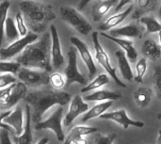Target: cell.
I'll return each mask as SVG.
<instances>
[{"label": "cell", "mask_w": 161, "mask_h": 144, "mask_svg": "<svg viewBox=\"0 0 161 144\" xmlns=\"http://www.w3.org/2000/svg\"><path fill=\"white\" fill-rule=\"evenodd\" d=\"M19 7L26 27L36 34L44 32L47 25L56 18L54 8L50 4L23 0L19 3Z\"/></svg>", "instance_id": "3957f363"}, {"label": "cell", "mask_w": 161, "mask_h": 144, "mask_svg": "<svg viewBox=\"0 0 161 144\" xmlns=\"http://www.w3.org/2000/svg\"><path fill=\"white\" fill-rule=\"evenodd\" d=\"M16 83V77L12 75L4 74L0 75V90L6 89Z\"/></svg>", "instance_id": "8d00e7d4"}, {"label": "cell", "mask_w": 161, "mask_h": 144, "mask_svg": "<svg viewBox=\"0 0 161 144\" xmlns=\"http://www.w3.org/2000/svg\"><path fill=\"white\" fill-rule=\"evenodd\" d=\"M6 89H7V88H6ZM6 89H3V90H0V96H1V95H2V94H3V93L5 92V91H6Z\"/></svg>", "instance_id": "ee69618b"}, {"label": "cell", "mask_w": 161, "mask_h": 144, "mask_svg": "<svg viewBox=\"0 0 161 144\" xmlns=\"http://www.w3.org/2000/svg\"><path fill=\"white\" fill-rule=\"evenodd\" d=\"M110 36L114 38H137L142 39L143 35V28L142 26L137 24H129L120 28H115L109 31Z\"/></svg>", "instance_id": "e0dca14e"}, {"label": "cell", "mask_w": 161, "mask_h": 144, "mask_svg": "<svg viewBox=\"0 0 161 144\" xmlns=\"http://www.w3.org/2000/svg\"><path fill=\"white\" fill-rule=\"evenodd\" d=\"M70 41L73 43L74 47H75V49L79 53L83 62L85 63V65L88 69V72H89V78L92 79L93 76L97 73V68H96V65L92 58V56L89 50L88 45L77 37H72L70 39Z\"/></svg>", "instance_id": "8fae6325"}, {"label": "cell", "mask_w": 161, "mask_h": 144, "mask_svg": "<svg viewBox=\"0 0 161 144\" xmlns=\"http://www.w3.org/2000/svg\"><path fill=\"white\" fill-rule=\"evenodd\" d=\"M112 104H113V101H106V102H102L100 104L95 105L90 110H88L86 113H84V115L81 119V122L86 123L91 119L100 117L102 114L106 113V111L112 106Z\"/></svg>", "instance_id": "484cf974"}, {"label": "cell", "mask_w": 161, "mask_h": 144, "mask_svg": "<svg viewBox=\"0 0 161 144\" xmlns=\"http://www.w3.org/2000/svg\"><path fill=\"white\" fill-rule=\"evenodd\" d=\"M152 95H153L152 89L146 88V87H141L134 92V99L137 105L140 108H143L149 105L152 99Z\"/></svg>", "instance_id": "4316f807"}, {"label": "cell", "mask_w": 161, "mask_h": 144, "mask_svg": "<svg viewBox=\"0 0 161 144\" xmlns=\"http://www.w3.org/2000/svg\"><path fill=\"white\" fill-rule=\"evenodd\" d=\"M97 128L93 126L76 125L75 126L65 138L63 144H87V140L84 136L97 132Z\"/></svg>", "instance_id": "9a60e30c"}, {"label": "cell", "mask_w": 161, "mask_h": 144, "mask_svg": "<svg viewBox=\"0 0 161 144\" xmlns=\"http://www.w3.org/2000/svg\"><path fill=\"white\" fill-rule=\"evenodd\" d=\"M158 14H159V17L161 18V5L160 7H159V10H158Z\"/></svg>", "instance_id": "bcb514c9"}, {"label": "cell", "mask_w": 161, "mask_h": 144, "mask_svg": "<svg viewBox=\"0 0 161 144\" xmlns=\"http://www.w3.org/2000/svg\"><path fill=\"white\" fill-rule=\"evenodd\" d=\"M101 35L112 42H114L116 44H118L122 49L123 51L125 52V55L128 58V60H130L132 63L135 62L138 58V52L136 50V48L134 47L133 45V42L132 41H129V40H125V39H123V38H114L105 32H101Z\"/></svg>", "instance_id": "d6986e66"}, {"label": "cell", "mask_w": 161, "mask_h": 144, "mask_svg": "<svg viewBox=\"0 0 161 144\" xmlns=\"http://www.w3.org/2000/svg\"><path fill=\"white\" fill-rule=\"evenodd\" d=\"M21 65L16 61L1 60L0 61V74H8V75H17L21 69Z\"/></svg>", "instance_id": "1f68e13d"}, {"label": "cell", "mask_w": 161, "mask_h": 144, "mask_svg": "<svg viewBox=\"0 0 161 144\" xmlns=\"http://www.w3.org/2000/svg\"><path fill=\"white\" fill-rule=\"evenodd\" d=\"M115 56L118 58V65H119V69L121 71L123 77L127 81H132V79L134 78V75H133V72H132V69H131V66L129 64V60L126 55L125 54L123 50H118L115 53Z\"/></svg>", "instance_id": "603a6c76"}, {"label": "cell", "mask_w": 161, "mask_h": 144, "mask_svg": "<svg viewBox=\"0 0 161 144\" xmlns=\"http://www.w3.org/2000/svg\"><path fill=\"white\" fill-rule=\"evenodd\" d=\"M142 53L145 58H150L153 61H157L161 57L160 45L153 40H146L142 44Z\"/></svg>", "instance_id": "d4e9b609"}, {"label": "cell", "mask_w": 161, "mask_h": 144, "mask_svg": "<svg viewBox=\"0 0 161 144\" xmlns=\"http://www.w3.org/2000/svg\"><path fill=\"white\" fill-rule=\"evenodd\" d=\"M122 98V94L116 91H94L87 96L84 97V101H91V102H98V101H115Z\"/></svg>", "instance_id": "cb8c5ba5"}, {"label": "cell", "mask_w": 161, "mask_h": 144, "mask_svg": "<svg viewBox=\"0 0 161 144\" xmlns=\"http://www.w3.org/2000/svg\"><path fill=\"white\" fill-rule=\"evenodd\" d=\"M116 139H117V135L114 133L106 136L98 135L95 139V144H113Z\"/></svg>", "instance_id": "74e56055"}, {"label": "cell", "mask_w": 161, "mask_h": 144, "mask_svg": "<svg viewBox=\"0 0 161 144\" xmlns=\"http://www.w3.org/2000/svg\"><path fill=\"white\" fill-rule=\"evenodd\" d=\"M158 144H161V130L158 131Z\"/></svg>", "instance_id": "7bdbcfd3"}, {"label": "cell", "mask_w": 161, "mask_h": 144, "mask_svg": "<svg viewBox=\"0 0 161 144\" xmlns=\"http://www.w3.org/2000/svg\"><path fill=\"white\" fill-rule=\"evenodd\" d=\"M159 0H135V10L132 14L133 19H140L145 13L154 11Z\"/></svg>", "instance_id": "44dd1931"}, {"label": "cell", "mask_w": 161, "mask_h": 144, "mask_svg": "<svg viewBox=\"0 0 161 144\" xmlns=\"http://www.w3.org/2000/svg\"><path fill=\"white\" fill-rule=\"evenodd\" d=\"M49 84L56 90H60L66 86V78L60 73H53L49 75Z\"/></svg>", "instance_id": "d6a6232c"}, {"label": "cell", "mask_w": 161, "mask_h": 144, "mask_svg": "<svg viewBox=\"0 0 161 144\" xmlns=\"http://www.w3.org/2000/svg\"><path fill=\"white\" fill-rule=\"evenodd\" d=\"M9 134L10 132L0 129V144H13Z\"/></svg>", "instance_id": "f35d334b"}, {"label": "cell", "mask_w": 161, "mask_h": 144, "mask_svg": "<svg viewBox=\"0 0 161 144\" xmlns=\"http://www.w3.org/2000/svg\"><path fill=\"white\" fill-rule=\"evenodd\" d=\"M134 7L133 6H129V8H127L124 12L118 13L116 15H113L111 17H109L107 21L103 22L101 25H99V29L104 32L107 30H109L110 28H113L115 26H117L118 25H120L123 21H125L126 19V17L132 12Z\"/></svg>", "instance_id": "7402d4cb"}, {"label": "cell", "mask_w": 161, "mask_h": 144, "mask_svg": "<svg viewBox=\"0 0 161 144\" xmlns=\"http://www.w3.org/2000/svg\"><path fill=\"white\" fill-rule=\"evenodd\" d=\"M59 12H60V18L80 34L88 35L92 31V25L75 8L69 6H63L60 8Z\"/></svg>", "instance_id": "277c9868"}, {"label": "cell", "mask_w": 161, "mask_h": 144, "mask_svg": "<svg viewBox=\"0 0 161 144\" xmlns=\"http://www.w3.org/2000/svg\"><path fill=\"white\" fill-rule=\"evenodd\" d=\"M50 34H51V63L53 69H58L65 63V59L61 51L60 41L58 37V30L54 25H50Z\"/></svg>", "instance_id": "4fadbf2b"}, {"label": "cell", "mask_w": 161, "mask_h": 144, "mask_svg": "<svg viewBox=\"0 0 161 144\" xmlns=\"http://www.w3.org/2000/svg\"><path fill=\"white\" fill-rule=\"evenodd\" d=\"M98 32H92V42H93V45H94V50H95V58L98 61V63L106 70V72L109 75V76L114 80V82L120 86L121 88H126V85L121 81V79L118 77L117 74H116V69L111 65L110 60H109V57L107 54V52L104 50V48L102 47V45L100 44L99 42V37H98Z\"/></svg>", "instance_id": "5b68a950"}, {"label": "cell", "mask_w": 161, "mask_h": 144, "mask_svg": "<svg viewBox=\"0 0 161 144\" xmlns=\"http://www.w3.org/2000/svg\"><path fill=\"white\" fill-rule=\"evenodd\" d=\"M38 38H39L38 34L33 33L31 31L28 32L26 36L11 42L8 47L0 48V58L2 60H8L12 58L19 53H22L26 46L35 42L38 40Z\"/></svg>", "instance_id": "30bf717a"}, {"label": "cell", "mask_w": 161, "mask_h": 144, "mask_svg": "<svg viewBox=\"0 0 161 144\" xmlns=\"http://www.w3.org/2000/svg\"><path fill=\"white\" fill-rule=\"evenodd\" d=\"M158 118L159 120H161V113H159V114L158 115Z\"/></svg>", "instance_id": "7dc6e473"}, {"label": "cell", "mask_w": 161, "mask_h": 144, "mask_svg": "<svg viewBox=\"0 0 161 144\" xmlns=\"http://www.w3.org/2000/svg\"><path fill=\"white\" fill-rule=\"evenodd\" d=\"M9 1L5 0L0 4V45L2 44L4 36H5V23L7 20L8 10L9 8Z\"/></svg>", "instance_id": "4dcf8cb0"}, {"label": "cell", "mask_w": 161, "mask_h": 144, "mask_svg": "<svg viewBox=\"0 0 161 144\" xmlns=\"http://www.w3.org/2000/svg\"><path fill=\"white\" fill-rule=\"evenodd\" d=\"M146 70H147V59L145 58H141L137 65H136V72H137V75L136 76L134 77V79L138 82V83H142L143 82V77H144V75L146 73Z\"/></svg>", "instance_id": "836d02e7"}, {"label": "cell", "mask_w": 161, "mask_h": 144, "mask_svg": "<svg viewBox=\"0 0 161 144\" xmlns=\"http://www.w3.org/2000/svg\"><path fill=\"white\" fill-rule=\"evenodd\" d=\"M64 76L66 78V86H71L74 83L86 86L87 78L79 72L77 67V50L75 47H70L68 51V64L65 68Z\"/></svg>", "instance_id": "ba28073f"}, {"label": "cell", "mask_w": 161, "mask_h": 144, "mask_svg": "<svg viewBox=\"0 0 161 144\" xmlns=\"http://www.w3.org/2000/svg\"><path fill=\"white\" fill-rule=\"evenodd\" d=\"M89 109V105L83 100L80 95H75L70 101L68 112L63 119V125L70 126L73 122L81 114L86 113Z\"/></svg>", "instance_id": "7c38bea8"}, {"label": "cell", "mask_w": 161, "mask_h": 144, "mask_svg": "<svg viewBox=\"0 0 161 144\" xmlns=\"http://www.w3.org/2000/svg\"><path fill=\"white\" fill-rule=\"evenodd\" d=\"M25 125L23 133L20 136H13L11 138V141L13 144H32L33 136L31 130V109L29 105H25Z\"/></svg>", "instance_id": "ac0fdd59"}, {"label": "cell", "mask_w": 161, "mask_h": 144, "mask_svg": "<svg viewBox=\"0 0 161 144\" xmlns=\"http://www.w3.org/2000/svg\"><path fill=\"white\" fill-rule=\"evenodd\" d=\"M91 1H92V0H81V1L79 2V5H78V9H79V10L83 9Z\"/></svg>", "instance_id": "60d3db41"}, {"label": "cell", "mask_w": 161, "mask_h": 144, "mask_svg": "<svg viewBox=\"0 0 161 144\" xmlns=\"http://www.w3.org/2000/svg\"><path fill=\"white\" fill-rule=\"evenodd\" d=\"M63 121V108L58 106L56 110L44 121H42L35 125L36 130H43L48 129L55 133L58 141H64L65 135L62 127Z\"/></svg>", "instance_id": "8992f818"}, {"label": "cell", "mask_w": 161, "mask_h": 144, "mask_svg": "<svg viewBox=\"0 0 161 144\" xmlns=\"http://www.w3.org/2000/svg\"><path fill=\"white\" fill-rule=\"evenodd\" d=\"M133 0H120L119 1V3L117 4V6H116V8H115V11L116 12H119L126 4H129L130 2H132Z\"/></svg>", "instance_id": "ab89813d"}, {"label": "cell", "mask_w": 161, "mask_h": 144, "mask_svg": "<svg viewBox=\"0 0 161 144\" xmlns=\"http://www.w3.org/2000/svg\"><path fill=\"white\" fill-rule=\"evenodd\" d=\"M17 77L20 82L24 83L26 87H41L49 84V75L45 71L21 67L17 73Z\"/></svg>", "instance_id": "9c48e42d"}, {"label": "cell", "mask_w": 161, "mask_h": 144, "mask_svg": "<svg viewBox=\"0 0 161 144\" xmlns=\"http://www.w3.org/2000/svg\"><path fill=\"white\" fill-rule=\"evenodd\" d=\"M25 100L31 109V121L36 125L42 122L44 114L54 106L64 107L71 101V95L65 91H37L26 94Z\"/></svg>", "instance_id": "7a4b0ae2"}, {"label": "cell", "mask_w": 161, "mask_h": 144, "mask_svg": "<svg viewBox=\"0 0 161 144\" xmlns=\"http://www.w3.org/2000/svg\"><path fill=\"white\" fill-rule=\"evenodd\" d=\"M27 92V87L22 83L18 82L9 87H8L5 92L0 96V108L6 111L14 107L20 100L25 99Z\"/></svg>", "instance_id": "52a82bcc"}, {"label": "cell", "mask_w": 161, "mask_h": 144, "mask_svg": "<svg viewBox=\"0 0 161 144\" xmlns=\"http://www.w3.org/2000/svg\"><path fill=\"white\" fill-rule=\"evenodd\" d=\"M3 123L11 128L15 136H20L25 128L24 114L22 108L20 107L15 108V109L10 111L9 114L3 120Z\"/></svg>", "instance_id": "2e32d148"}, {"label": "cell", "mask_w": 161, "mask_h": 144, "mask_svg": "<svg viewBox=\"0 0 161 144\" xmlns=\"http://www.w3.org/2000/svg\"><path fill=\"white\" fill-rule=\"evenodd\" d=\"M109 82V77L105 75V74H101L99 75H97L94 79H92L91 81V83L87 84L82 90H81V92L82 93H86V92H89L91 91H93V90H96V89H99L105 85H107L108 83Z\"/></svg>", "instance_id": "83f0119b"}, {"label": "cell", "mask_w": 161, "mask_h": 144, "mask_svg": "<svg viewBox=\"0 0 161 144\" xmlns=\"http://www.w3.org/2000/svg\"><path fill=\"white\" fill-rule=\"evenodd\" d=\"M5 34L6 39L9 42H13L18 40L19 38V32L17 30L16 25L14 20L11 17H7L6 23H5Z\"/></svg>", "instance_id": "f1b7e54d"}, {"label": "cell", "mask_w": 161, "mask_h": 144, "mask_svg": "<svg viewBox=\"0 0 161 144\" xmlns=\"http://www.w3.org/2000/svg\"><path fill=\"white\" fill-rule=\"evenodd\" d=\"M51 34L45 32L38 42H35L25 48L18 56L17 62L25 68L52 72L51 63Z\"/></svg>", "instance_id": "6da1fadb"}, {"label": "cell", "mask_w": 161, "mask_h": 144, "mask_svg": "<svg viewBox=\"0 0 161 144\" xmlns=\"http://www.w3.org/2000/svg\"><path fill=\"white\" fill-rule=\"evenodd\" d=\"M119 0H98L93 3L92 8V17L94 22H100L106 13L116 4Z\"/></svg>", "instance_id": "ffe728a7"}, {"label": "cell", "mask_w": 161, "mask_h": 144, "mask_svg": "<svg viewBox=\"0 0 161 144\" xmlns=\"http://www.w3.org/2000/svg\"><path fill=\"white\" fill-rule=\"evenodd\" d=\"M48 141H49L48 138H43V139H42L41 141H39L36 144H47L48 143Z\"/></svg>", "instance_id": "b9f144b4"}, {"label": "cell", "mask_w": 161, "mask_h": 144, "mask_svg": "<svg viewBox=\"0 0 161 144\" xmlns=\"http://www.w3.org/2000/svg\"><path fill=\"white\" fill-rule=\"evenodd\" d=\"M15 23H16V27H17V30L19 32V35L23 36V37L26 36L28 31H27V27H26V25H25V23L24 21L22 13H17L16 14Z\"/></svg>", "instance_id": "d590c367"}, {"label": "cell", "mask_w": 161, "mask_h": 144, "mask_svg": "<svg viewBox=\"0 0 161 144\" xmlns=\"http://www.w3.org/2000/svg\"><path fill=\"white\" fill-rule=\"evenodd\" d=\"M100 119L103 120H109L117 123L118 125H122L124 129H127L130 125L138 127V128H142L144 126V123L141 121H134L130 119L126 113L125 109H120L116 110L113 112H106L100 116Z\"/></svg>", "instance_id": "5bb4252c"}, {"label": "cell", "mask_w": 161, "mask_h": 144, "mask_svg": "<svg viewBox=\"0 0 161 144\" xmlns=\"http://www.w3.org/2000/svg\"><path fill=\"white\" fill-rule=\"evenodd\" d=\"M158 37H159V42H160V48H161V31L158 32Z\"/></svg>", "instance_id": "f6af8a7d"}, {"label": "cell", "mask_w": 161, "mask_h": 144, "mask_svg": "<svg viewBox=\"0 0 161 144\" xmlns=\"http://www.w3.org/2000/svg\"><path fill=\"white\" fill-rule=\"evenodd\" d=\"M139 22L145 25L147 34L161 31V24L152 16H142L139 19Z\"/></svg>", "instance_id": "f546056e"}, {"label": "cell", "mask_w": 161, "mask_h": 144, "mask_svg": "<svg viewBox=\"0 0 161 144\" xmlns=\"http://www.w3.org/2000/svg\"><path fill=\"white\" fill-rule=\"evenodd\" d=\"M154 89L157 92V95L161 100V65H158L154 69V76H153Z\"/></svg>", "instance_id": "e575fe53"}]
</instances>
